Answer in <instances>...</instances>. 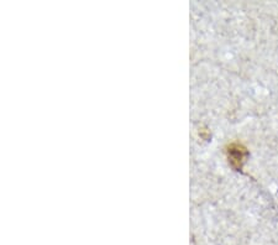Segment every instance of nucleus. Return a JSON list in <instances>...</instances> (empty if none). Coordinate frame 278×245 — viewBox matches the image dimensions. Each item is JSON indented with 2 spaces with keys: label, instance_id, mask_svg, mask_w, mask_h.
I'll use <instances>...</instances> for the list:
<instances>
[{
  "label": "nucleus",
  "instance_id": "f257e3e1",
  "mask_svg": "<svg viewBox=\"0 0 278 245\" xmlns=\"http://www.w3.org/2000/svg\"><path fill=\"white\" fill-rule=\"evenodd\" d=\"M227 159H229V163L231 165L232 168H235L236 171H240L244 166L245 161H246L247 156H249V151L241 144L234 143L231 145L227 146L226 149Z\"/></svg>",
  "mask_w": 278,
  "mask_h": 245
}]
</instances>
